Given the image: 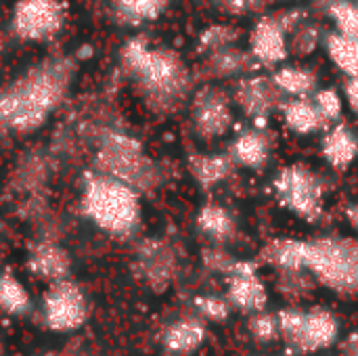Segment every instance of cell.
<instances>
[{
  "mask_svg": "<svg viewBox=\"0 0 358 356\" xmlns=\"http://www.w3.org/2000/svg\"><path fill=\"white\" fill-rule=\"evenodd\" d=\"M325 48L334 65L348 76H358V38L331 31L325 38Z\"/></svg>",
  "mask_w": 358,
  "mask_h": 356,
  "instance_id": "603a6c76",
  "label": "cell"
},
{
  "mask_svg": "<svg viewBox=\"0 0 358 356\" xmlns=\"http://www.w3.org/2000/svg\"><path fill=\"white\" fill-rule=\"evenodd\" d=\"M248 336L252 338L254 344H260V346H273L281 342L277 313H271L268 308H264L260 313L248 315Z\"/></svg>",
  "mask_w": 358,
  "mask_h": 356,
  "instance_id": "484cf974",
  "label": "cell"
},
{
  "mask_svg": "<svg viewBox=\"0 0 358 356\" xmlns=\"http://www.w3.org/2000/svg\"><path fill=\"white\" fill-rule=\"evenodd\" d=\"M258 61L250 48H239L237 44L222 46L208 55V69L216 78H243L258 69Z\"/></svg>",
  "mask_w": 358,
  "mask_h": 356,
  "instance_id": "ac0fdd59",
  "label": "cell"
},
{
  "mask_svg": "<svg viewBox=\"0 0 358 356\" xmlns=\"http://www.w3.org/2000/svg\"><path fill=\"white\" fill-rule=\"evenodd\" d=\"M344 101L352 109V113L358 115V76H348L344 82Z\"/></svg>",
  "mask_w": 358,
  "mask_h": 356,
  "instance_id": "d590c367",
  "label": "cell"
},
{
  "mask_svg": "<svg viewBox=\"0 0 358 356\" xmlns=\"http://www.w3.org/2000/svg\"><path fill=\"white\" fill-rule=\"evenodd\" d=\"M193 178L203 187L212 189L224 180H229L237 168V162L231 153H214V155H195L189 162Z\"/></svg>",
  "mask_w": 358,
  "mask_h": 356,
  "instance_id": "ffe728a7",
  "label": "cell"
},
{
  "mask_svg": "<svg viewBox=\"0 0 358 356\" xmlns=\"http://www.w3.org/2000/svg\"><path fill=\"white\" fill-rule=\"evenodd\" d=\"M197 229L199 233L216 245H229L235 241L239 229L235 216L220 204H206L197 214Z\"/></svg>",
  "mask_w": 358,
  "mask_h": 356,
  "instance_id": "2e32d148",
  "label": "cell"
},
{
  "mask_svg": "<svg viewBox=\"0 0 358 356\" xmlns=\"http://www.w3.org/2000/svg\"><path fill=\"white\" fill-rule=\"evenodd\" d=\"M321 155L334 170H348L358 157L357 132L344 122L331 124L321 138Z\"/></svg>",
  "mask_w": 358,
  "mask_h": 356,
  "instance_id": "5bb4252c",
  "label": "cell"
},
{
  "mask_svg": "<svg viewBox=\"0 0 358 356\" xmlns=\"http://www.w3.org/2000/svg\"><path fill=\"white\" fill-rule=\"evenodd\" d=\"M128 61L147 97L155 105L172 107L187 94L191 76L176 52L147 48L145 44L136 42L128 50Z\"/></svg>",
  "mask_w": 358,
  "mask_h": 356,
  "instance_id": "3957f363",
  "label": "cell"
},
{
  "mask_svg": "<svg viewBox=\"0 0 358 356\" xmlns=\"http://www.w3.org/2000/svg\"><path fill=\"white\" fill-rule=\"evenodd\" d=\"M313 101L319 109V113L323 115V120L327 124H336L342 118L344 111V97L336 90V88H321L313 94Z\"/></svg>",
  "mask_w": 358,
  "mask_h": 356,
  "instance_id": "4dcf8cb0",
  "label": "cell"
},
{
  "mask_svg": "<svg viewBox=\"0 0 358 356\" xmlns=\"http://www.w3.org/2000/svg\"><path fill=\"white\" fill-rule=\"evenodd\" d=\"M86 300L82 292L65 279L55 283L44 296V317L52 332H73L86 321Z\"/></svg>",
  "mask_w": 358,
  "mask_h": 356,
  "instance_id": "8fae6325",
  "label": "cell"
},
{
  "mask_svg": "<svg viewBox=\"0 0 358 356\" xmlns=\"http://www.w3.org/2000/svg\"><path fill=\"white\" fill-rule=\"evenodd\" d=\"M201 262H203V266H206L210 273H216V275H222V277H224V275L233 269V264L237 262V258L229 254L227 245H216V243H212L210 248H206V250L201 252Z\"/></svg>",
  "mask_w": 358,
  "mask_h": 356,
  "instance_id": "d6a6232c",
  "label": "cell"
},
{
  "mask_svg": "<svg viewBox=\"0 0 358 356\" xmlns=\"http://www.w3.org/2000/svg\"><path fill=\"white\" fill-rule=\"evenodd\" d=\"M273 193L281 208L308 225L325 216V180L306 164L283 166L273 178Z\"/></svg>",
  "mask_w": 358,
  "mask_h": 356,
  "instance_id": "277c9868",
  "label": "cell"
},
{
  "mask_svg": "<svg viewBox=\"0 0 358 356\" xmlns=\"http://www.w3.org/2000/svg\"><path fill=\"white\" fill-rule=\"evenodd\" d=\"M327 15L331 17L336 31L358 38V0H329Z\"/></svg>",
  "mask_w": 358,
  "mask_h": 356,
  "instance_id": "83f0119b",
  "label": "cell"
},
{
  "mask_svg": "<svg viewBox=\"0 0 358 356\" xmlns=\"http://www.w3.org/2000/svg\"><path fill=\"white\" fill-rule=\"evenodd\" d=\"M283 120L285 126L296 134H315L327 126L323 115L319 113L313 97H296L287 99L283 105Z\"/></svg>",
  "mask_w": 358,
  "mask_h": 356,
  "instance_id": "d6986e66",
  "label": "cell"
},
{
  "mask_svg": "<svg viewBox=\"0 0 358 356\" xmlns=\"http://www.w3.org/2000/svg\"><path fill=\"white\" fill-rule=\"evenodd\" d=\"M224 296L231 302L233 311L243 315L260 313L268 308V285L260 277L258 260H239L224 275Z\"/></svg>",
  "mask_w": 358,
  "mask_h": 356,
  "instance_id": "8992f818",
  "label": "cell"
},
{
  "mask_svg": "<svg viewBox=\"0 0 358 356\" xmlns=\"http://www.w3.org/2000/svg\"><path fill=\"white\" fill-rule=\"evenodd\" d=\"M239 40V29L229 25V23H216L212 27H208L201 36H199V48L201 52L210 55L222 46H229V44H237Z\"/></svg>",
  "mask_w": 358,
  "mask_h": 356,
  "instance_id": "f546056e",
  "label": "cell"
},
{
  "mask_svg": "<svg viewBox=\"0 0 358 356\" xmlns=\"http://www.w3.org/2000/svg\"><path fill=\"white\" fill-rule=\"evenodd\" d=\"M275 84L279 86V90L289 97H313L317 92V76L313 69L308 67H300V65H283L273 73Z\"/></svg>",
  "mask_w": 358,
  "mask_h": 356,
  "instance_id": "44dd1931",
  "label": "cell"
},
{
  "mask_svg": "<svg viewBox=\"0 0 358 356\" xmlns=\"http://www.w3.org/2000/svg\"><path fill=\"white\" fill-rule=\"evenodd\" d=\"M88 212L99 227L115 235L132 233L141 218V206L134 187L113 176L90 185Z\"/></svg>",
  "mask_w": 358,
  "mask_h": 356,
  "instance_id": "5b68a950",
  "label": "cell"
},
{
  "mask_svg": "<svg viewBox=\"0 0 358 356\" xmlns=\"http://www.w3.org/2000/svg\"><path fill=\"white\" fill-rule=\"evenodd\" d=\"M306 271L317 285L342 298H358V237L306 239Z\"/></svg>",
  "mask_w": 358,
  "mask_h": 356,
  "instance_id": "6da1fadb",
  "label": "cell"
},
{
  "mask_svg": "<svg viewBox=\"0 0 358 356\" xmlns=\"http://www.w3.org/2000/svg\"><path fill=\"white\" fill-rule=\"evenodd\" d=\"M233 99L241 107V111L252 120V124L260 128H266L271 115L277 109H283L285 105V94L279 90L273 76L268 78L258 73L237 78Z\"/></svg>",
  "mask_w": 358,
  "mask_h": 356,
  "instance_id": "52a82bcc",
  "label": "cell"
},
{
  "mask_svg": "<svg viewBox=\"0 0 358 356\" xmlns=\"http://www.w3.org/2000/svg\"><path fill=\"white\" fill-rule=\"evenodd\" d=\"M191 118L199 136H224L233 126V107L229 94L216 86L201 88L191 103Z\"/></svg>",
  "mask_w": 358,
  "mask_h": 356,
  "instance_id": "9c48e42d",
  "label": "cell"
},
{
  "mask_svg": "<svg viewBox=\"0 0 358 356\" xmlns=\"http://www.w3.org/2000/svg\"><path fill=\"white\" fill-rule=\"evenodd\" d=\"M141 273L153 290H166L176 275L174 254L162 243H147L141 252Z\"/></svg>",
  "mask_w": 358,
  "mask_h": 356,
  "instance_id": "e0dca14e",
  "label": "cell"
},
{
  "mask_svg": "<svg viewBox=\"0 0 358 356\" xmlns=\"http://www.w3.org/2000/svg\"><path fill=\"white\" fill-rule=\"evenodd\" d=\"M317 356H329V355H327V353H325V355H317Z\"/></svg>",
  "mask_w": 358,
  "mask_h": 356,
  "instance_id": "74e56055",
  "label": "cell"
},
{
  "mask_svg": "<svg viewBox=\"0 0 358 356\" xmlns=\"http://www.w3.org/2000/svg\"><path fill=\"white\" fill-rule=\"evenodd\" d=\"M317 281L308 271H279L277 273V292L289 300V304H300L308 294H313Z\"/></svg>",
  "mask_w": 358,
  "mask_h": 356,
  "instance_id": "d4e9b609",
  "label": "cell"
},
{
  "mask_svg": "<svg viewBox=\"0 0 358 356\" xmlns=\"http://www.w3.org/2000/svg\"><path fill=\"white\" fill-rule=\"evenodd\" d=\"M29 269L44 279L63 281L69 271V258L55 245H40L29 260Z\"/></svg>",
  "mask_w": 358,
  "mask_h": 356,
  "instance_id": "cb8c5ba5",
  "label": "cell"
},
{
  "mask_svg": "<svg viewBox=\"0 0 358 356\" xmlns=\"http://www.w3.org/2000/svg\"><path fill=\"white\" fill-rule=\"evenodd\" d=\"M271 149H273V141L266 134V128L252 126V128H241L235 134L229 153L233 155L237 166H243L250 170H260L268 164Z\"/></svg>",
  "mask_w": 358,
  "mask_h": 356,
  "instance_id": "4fadbf2b",
  "label": "cell"
},
{
  "mask_svg": "<svg viewBox=\"0 0 358 356\" xmlns=\"http://www.w3.org/2000/svg\"><path fill=\"white\" fill-rule=\"evenodd\" d=\"M214 6L231 17H243V15H252L264 8L266 0H212Z\"/></svg>",
  "mask_w": 358,
  "mask_h": 356,
  "instance_id": "836d02e7",
  "label": "cell"
},
{
  "mask_svg": "<svg viewBox=\"0 0 358 356\" xmlns=\"http://www.w3.org/2000/svg\"><path fill=\"white\" fill-rule=\"evenodd\" d=\"M55 23H57V8L50 4V0H27L19 8V27L29 36L50 31Z\"/></svg>",
  "mask_w": 358,
  "mask_h": 356,
  "instance_id": "7402d4cb",
  "label": "cell"
},
{
  "mask_svg": "<svg viewBox=\"0 0 358 356\" xmlns=\"http://www.w3.org/2000/svg\"><path fill=\"white\" fill-rule=\"evenodd\" d=\"M281 342L296 356L329 353L342 338V321L327 306L287 304L277 311Z\"/></svg>",
  "mask_w": 358,
  "mask_h": 356,
  "instance_id": "7a4b0ae2",
  "label": "cell"
},
{
  "mask_svg": "<svg viewBox=\"0 0 358 356\" xmlns=\"http://www.w3.org/2000/svg\"><path fill=\"white\" fill-rule=\"evenodd\" d=\"M208 340V325L201 317L189 315L172 321L162 334V348L170 356H189L197 353Z\"/></svg>",
  "mask_w": 358,
  "mask_h": 356,
  "instance_id": "7c38bea8",
  "label": "cell"
},
{
  "mask_svg": "<svg viewBox=\"0 0 358 356\" xmlns=\"http://www.w3.org/2000/svg\"><path fill=\"white\" fill-rule=\"evenodd\" d=\"M336 348H338V356H358V327L344 334L336 344Z\"/></svg>",
  "mask_w": 358,
  "mask_h": 356,
  "instance_id": "e575fe53",
  "label": "cell"
},
{
  "mask_svg": "<svg viewBox=\"0 0 358 356\" xmlns=\"http://www.w3.org/2000/svg\"><path fill=\"white\" fill-rule=\"evenodd\" d=\"M103 157L107 172L130 187H149L157 178V170L151 159L130 138H115L113 145L105 149Z\"/></svg>",
  "mask_w": 358,
  "mask_h": 356,
  "instance_id": "ba28073f",
  "label": "cell"
},
{
  "mask_svg": "<svg viewBox=\"0 0 358 356\" xmlns=\"http://www.w3.org/2000/svg\"><path fill=\"white\" fill-rule=\"evenodd\" d=\"M0 308L10 315H21L29 308V296L15 277H0Z\"/></svg>",
  "mask_w": 358,
  "mask_h": 356,
  "instance_id": "f1b7e54d",
  "label": "cell"
},
{
  "mask_svg": "<svg viewBox=\"0 0 358 356\" xmlns=\"http://www.w3.org/2000/svg\"><path fill=\"white\" fill-rule=\"evenodd\" d=\"M193 311L197 317H201L206 323H227L233 315V306L227 300V296L220 294H199L193 300Z\"/></svg>",
  "mask_w": 358,
  "mask_h": 356,
  "instance_id": "4316f807",
  "label": "cell"
},
{
  "mask_svg": "<svg viewBox=\"0 0 358 356\" xmlns=\"http://www.w3.org/2000/svg\"><path fill=\"white\" fill-rule=\"evenodd\" d=\"M258 262L279 271H306V239L277 237L264 243L258 254Z\"/></svg>",
  "mask_w": 358,
  "mask_h": 356,
  "instance_id": "9a60e30c",
  "label": "cell"
},
{
  "mask_svg": "<svg viewBox=\"0 0 358 356\" xmlns=\"http://www.w3.org/2000/svg\"><path fill=\"white\" fill-rule=\"evenodd\" d=\"M122 13L132 19V21H147V19H155L170 0H117Z\"/></svg>",
  "mask_w": 358,
  "mask_h": 356,
  "instance_id": "1f68e13d",
  "label": "cell"
},
{
  "mask_svg": "<svg viewBox=\"0 0 358 356\" xmlns=\"http://www.w3.org/2000/svg\"><path fill=\"white\" fill-rule=\"evenodd\" d=\"M250 52L260 67H277L289 57V29L281 15L260 17L254 23L250 31Z\"/></svg>",
  "mask_w": 358,
  "mask_h": 356,
  "instance_id": "30bf717a",
  "label": "cell"
},
{
  "mask_svg": "<svg viewBox=\"0 0 358 356\" xmlns=\"http://www.w3.org/2000/svg\"><path fill=\"white\" fill-rule=\"evenodd\" d=\"M346 218H348L350 227L355 229V233H357V237H358V201L346 208Z\"/></svg>",
  "mask_w": 358,
  "mask_h": 356,
  "instance_id": "8d00e7d4",
  "label": "cell"
}]
</instances>
